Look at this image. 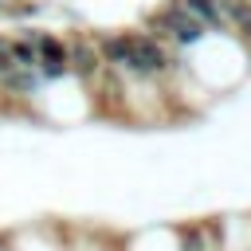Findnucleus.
<instances>
[{
	"mask_svg": "<svg viewBox=\"0 0 251 251\" xmlns=\"http://www.w3.org/2000/svg\"><path fill=\"white\" fill-rule=\"evenodd\" d=\"M63 39H67V67H71V78L90 90V86L106 75V63H102V55H98L94 31L71 27V35H63Z\"/></svg>",
	"mask_w": 251,
	"mask_h": 251,
	"instance_id": "nucleus-2",
	"label": "nucleus"
},
{
	"mask_svg": "<svg viewBox=\"0 0 251 251\" xmlns=\"http://www.w3.org/2000/svg\"><path fill=\"white\" fill-rule=\"evenodd\" d=\"M0 8H4V0H0Z\"/></svg>",
	"mask_w": 251,
	"mask_h": 251,
	"instance_id": "nucleus-3",
	"label": "nucleus"
},
{
	"mask_svg": "<svg viewBox=\"0 0 251 251\" xmlns=\"http://www.w3.org/2000/svg\"><path fill=\"white\" fill-rule=\"evenodd\" d=\"M141 27H145L149 35H157L161 43H169L176 55H188L204 35H212L204 24H196V20L184 12V4H180V0H161L157 8H149Z\"/></svg>",
	"mask_w": 251,
	"mask_h": 251,
	"instance_id": "nucleus-1",
	"label": "nucleus"
}]
</instances>
